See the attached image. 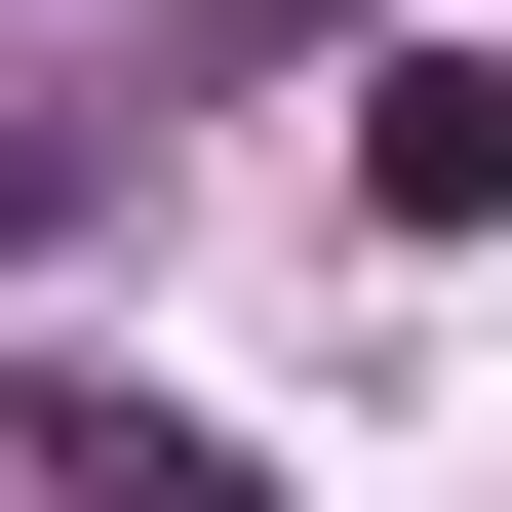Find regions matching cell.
<instances>
[{
	"label": "cell",
	"mask_w": 512,
	"mask_h": 512,
	"mask_svg": "<svg viewBox=\"0 0 512 512\" xmlns=\"http://www.w3.org/2000/svg\"><path fill=\"white\" fill-rule=\"evenodd\" d=\"M40 473H79V512H276V473H197V434H158V394H79V434H40Z\"/></svg>",
	"instance_id": "2"
},
{
	"label": "cell",
	"mask_w": 512,
	"mask_h": 512,
	"mask_svg": "<svg viewBox=\"0 0 512 512\" xmlns=\"http://www.w3.org/2000/svg\"><path fill=\"white\" fill-rule=\"evenodd\" d=\"M355 197H394V237H512V79H473V40L355 79Z\"/></svg>",
	"instance_id": "1"
}]
</instances>
